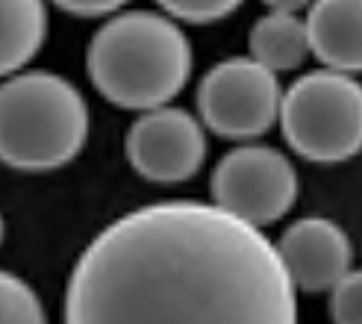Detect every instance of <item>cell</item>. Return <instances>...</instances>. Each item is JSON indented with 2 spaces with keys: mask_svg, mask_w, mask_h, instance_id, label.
Here are the masks:
<instances>
[{
  "mask_svg": "<svg viewBox=\"0 0 362 324\" xmlns=\"http://www.w3.org/2000/svg\"><path fill=\"white\" fill-rule=\"evenodd\" d=\"M277 245L218 204L162 201L106 224L65 286V324H298Z\"/></svg>",
  "mask_w": 362,
  "mask_h": 324,
  "instance_id": "cell-1",
  "label": "cell"
},
{
  "mask_svg": "<svg viewBox=\"0 0 362 324\" xmlns=\"http://www.w3.org/2000/svg\"><path fill=\"white\" fill-rule=\"evenodd\" d=\"M98 92L133 112L168 106L192 74V45L165 12H118L98 27L86 50Z\"/></svg>",
  "mask_w": 362,
  "mask_h": 324,
  "instance_id": "cell-2",
  "label": "cell"
},
{
  "mask_svg": "<svg viewBox=\"0 0 362 324\" xmlns=\"http://www.w3.org/2000/svg\"><path fill=\"white\" fill-rule=\"evenodd\" d=\"M88 139V106L74 83L50 71L9 74L0 95V154L18 171H53Z\"/></svg>",
  "mask_w": 362,
  "mask_h": 324,
  "instance_id": "cell-3",
  "label": "cell"
},
{
  "mask_svg": "<svg viewBox=\"0 0 362 324\" xmlns=\"http://www.w3.org/2000/svg\"><path fill=\"white\" fill-rule=\"evenodd\" d=\"M280 130L298 156L345 162L362 151V83L341 71H310L283 92Z\"/></svg>",
  "mask_w": 362,
  "mask_h": 324,
  "instance_id": "cell-4",
  "label": "cell"
},
{
  "mask_svg": "<svg viewBox=\"0 0 362 324\" xmlns=\"http://www.w3.org/2000/svg\"><path fill=\"white\" fill-rule=\"evenodd\" d=\"M283 88L271 68L253 57H230L212 65L197 86V112L221 139L247 141L280 121Z\"/></svg>",
  "mask_w": 362,
  "mask_h": 324,
  "instance_id": "cell-5",
  "label": "cell"
},
{
  "mask_svg": "<svg viewBox=\"0 0 362 324\" xmlns=\"http://www.w3.org/2000/svg\"><path fill=\"white\" fill-rule=\"evenodd\" d=\"M209 189L212 204L262 230L295 207L298 171L277 148L250 141L221 156Z\"/></svg>",
  "mask_w": 362,
  "mask_h": 324,
  "instance_id": "cell-6",
  "label": "cell"
},
{
  "mask_svg": "<svg viewBox=\"0 0 362 324\" xmlns=\"http://www.w3.org/2000/svg\"><path fill=\"white\" fill-rule=\"evenodd\" d=\"M127 159L151 183H183L206 159V133L192 112L177 106L141 112L127 133Z\"/></svg>",
  "mask_w": 362,
  "mask_h": 324,
  "instance_id": "cell-7",
  "label": "cell"
},
{
  "mask_svg": "<svg viewBox=\"0 0 362 324\" xmlns=\"http://www.w3.org/2000/svg\"><path fill=\"white\" fill-rule=\"evenodd\" d=\"M277 250L303 292H330L351 272L354 248L348 233L330 219H298L288 224L277 242Z\"/></svg>",
  "mask_w": 362,
  "mask_h": 324,
  "instance_id": "cell-8",
  "label": "cell"
},
{
  "mask_svg": "<svg viewBox=\"0 0 362 324\" xmlns=\"http://www.w3.org/2000/svg\"><path fill=\"white\" fill-rule=\"evenodd\" d=\"M306 30L324 68L362 74V0H315L306 9Z\"/></svg>",
  "mask_w": 362,
  "mask_h": 324,
  "instance_id": "cell-9",
  "label": "cell"
},
{
  "mask_svg": "<svg viewBox=\"0 0 362 324\" xmlns=\"http://www.w3.org/2000/svg\"><path fill=\"white\" fill-rule=\"evenodd\" d=\"M247 45H250V57L259 65L271 68L274 74L298 71L313 57L306 18L286 12H265L262 18H257L247 33Z\"/></svg>",
  "mask_w": 362,
  "mask_h": 324,
  "instance_id": "cell-10",
  "label": "cell"
},
{
  "mask_svg": "<svg viewBox=\"0 0 362 324\" xmlns=\"http://www.w3.org/2000/svg\"><path fill=\"white\" fill-rule=\"evenodd\" d=\"M0 6H4L0 65H4V74H18L45 45L47 6L45 0H0Z\"/></svg>",
  "mask_w": 362,
  "mask_h": 324,
  "instance_id": "cell-11",
  "label": "cell"
},
{
  "mask_svg": "<svg viewBox=\"0 0 362 324\" xmlns=\"http://www.w3.org/2000/svg\"><path fill=\"white\" fill-rule=\"evenodd\" d=\"M0 301H4V324H47L45 307L35 289L12 272H4L0 277Z\"/></svg>",
  "mask_w": 362,
  "mask_h": 324,
  "instance_id": "cell-12",
  "label": "cell"
},
{
  "mask_svg": "<svg viewBox=\"0 0 362 324\" xmlns=\"http://www.w3.org/2000/svg\"><path fill=\"white\" fill-rule=\"evenodd\" d=\"M159 9L171 15L174 21L186 24H215L233 15L245 0H156Z\"/></svg>",
  "mask_w": 362,
  "mask_h": 324,
  "instance_id": "cell-13",
  "label": "cell"
},
{
  "mask_svg": "<svg viewBox=\"0 0 362 324\" xmlns=\"http://www.w3.org/2000/svg\"><path fill=\"white\" fill-rule=\"evenodd\" d=\"M333 324H362V268H351L330 289Z\"/></svg>",
  "mask_w": 362,
  "mask_h": 324,
  "instance_id": "cell-14",
  "label": "cell"
},
{
  "mask_svg": "<svg viewBox=\"0 0 362 324\" xmlns=\"http://www.w3.org/2000/svg\"><path fill=\"white\" fill-rule=\"evenodd\" d=\"M130 0H53V6H59L68 15L77 18H106L118 15Z\"/></svg>",
  "mask_w": 362,
  "mask_h": 324,
  "instance_id": "cell-15",
  "label": "cell"
},
{
  "mask_svg": "<svg viewBox=\"0 0 362 324\" xmlns=\"http://www.w3.org/2000/svg\"><path fill=\"white\" fill-rule=\"evenodd\" d=\"M315 0H262V6H268V12H286V15H298L300 9H310Z\"/></svg>",
  "mask_w": 362,
  "mask_h": 324,
  "instance_id": "cell-16",
  "label": "cell"
}]
</instances>
